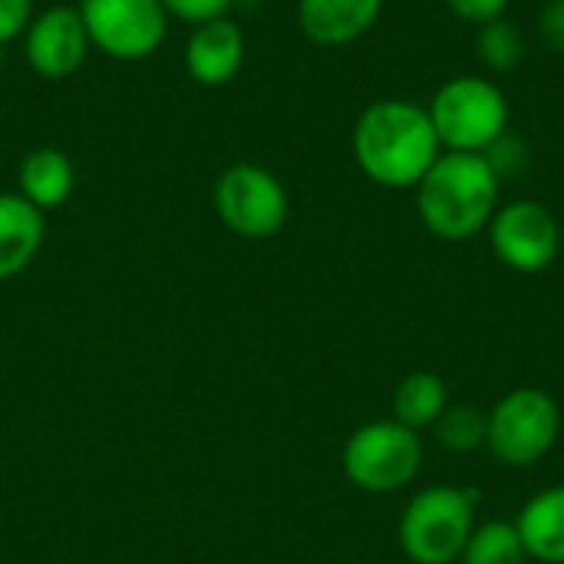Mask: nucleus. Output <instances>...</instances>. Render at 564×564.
I'll return each instance as SVG.
<instances>
[{
  "label": "nucleus",
  "instance_id": "nucleus-23",
  "mask_svg": "<svg viewBox=\"0 0 564 564\" xmlns=\"http://www.w3.org/2000/svg\"><path fill=\"white\" fill-rule=\"evenodd\" d=\"M443 3L449 7L453 17H459L466 23H476V26L506 17V7H509V0H443Z\"/></svg>",
  "mask_w": 564,
  "mask_h": 564
},
{
  "label": "nucleus",
  "instance_id": "nucleus-20",
  "mask_svg": "<svg viewBox=\"0 0 564 564\" xmlns=\"http://www.w3.org/2000/svg\"><path fill=\"white\" fill-rule=\"evenodd\" d=\"M482 155H486V162L492 165V172L499 175V182L509 178V175H519V172L529 165V145H525V139H519V135H512V132L499 135Z\"/></svg>",
  "mask_w": 564,
  "mask_h": 564
},
{
  "label": "nucleus",
  "instance_id": "nucleus-27",
  "mask_svg": "<svg viewBox=\"0 0 564 564\" xmlns=\"http://www.w3.org/2000/svg\"><path fill=\"white\" fill-rule=\"evenodd\" d=\"M562 3H564V0H562Z\"/></svg>",
  "mask_w": 564,
  "mask_h": 564
},
{
  "label": "nucleus",
  "instance_id": "nucleus-14",
  "mask_svg": "<svg viewBox=\"0 0 564 564\" xmlns=\"http://www.w3.org/2000/svg\"><path fill=\"white\" fill-rule=\"evenodd\" d=\"M76 188L73 159L56 145H40L20 159L17 169V192L40 212H56L69 202Z\"/></svg>",
  "mask_w": 564,
  "mask_h": 564
},
{
  "label": "nucleus",
  "instance_id": "nucleus-12",
  "mask_svg": "<svg viewBox=\"0 0 564 564\" xmlns=\"http://www.w3.org/2000/svg\"><path fill=\"white\" fill-rule=\"evenodd\" d=\"M383 13V0H297V23L317 46L360 40Z\"/></svg>",
  "mask_w": 564,
  "mask_h": 564
},
{
  "label": "nucleus",
  "instance_id": "nucleus-15",
  "mask_svg": "<svg viewBox=\"0 0 564 564\" xmlns=\"http://www.w3.org/2000/svg\"><path fill=\"white\" fill-rule=\"evenodd\" d=\"M525 555L542 564H564V486L535 492L516 516Z\"/></svg>",
  "mask_w": 564,
  "mask_h": 564
},
{
  "label": "nucleus",
  "instance_id": "nucleus-2",
  "mask_svg": "<svg viewBox=\"0 0 564 564\" xmlns=\"http://www.w3.org/2000/svg\"><path fill=\"white\" fill-rule=\"evenodd\" d=\"M499 175L479 152H443L416 185V212L440 241L482 235L499 208Z\"/></svg>",
  "mask_w": 564,
  "mask_h": 564
},
{
  "label": "nucleus",
  "instance_id": "nucleus-21",
  "mask_svg": "<svg viewBox=\"0 0 564 564\" xmlns=\"http://www.w3.org/2000/svg\"><path fill=\"white\" fill-rule=\"evenodd\" d=\"M165 7V13L172 20H185L192 26L228 17V10L235 7V0H159Z\"/></svg>",
  "mask_w": 564,
  "mask_h": 564
},
{
  "label": "nucleus",
  "instance_id": "nucleus-22",
  "mask_svg": "<svg viewBox=\"0 0 564 564\" xmlns=\"http://www.w3.org/2000/svg\"><path fill=\"white\" fill-rule=\"evenodd\" d=\"M33 17V0H0V46L23 40Z\"/></svg>",
  "mask_w": 564,
  "mask_h": 564
},
{
  "label": "nucleus",
  "instance_id": "nucleus-4",
  "mask_svg": "<svg viewBox=\"0 0 564 564\" xmlns=\"http://www.w3.org/2000/svg\"><path fill=\"white\" fill-rule=\"evenodd\" d=\"M443 152H486L509 132V99L489 76H453L426 106Z\"/></svg>",
  "mask_w": 564,
  "mask_h": 564
},
{
  "label": "nucleus",
  "instance_id": "nucleus-17",
  "mask_svg": "<svg viewBox=\"0 0 564 564\" xmlns=\"http://www.w3.org/2000/svg\"><path fill=\"white\" fill-rule=\"evenodd\" d=\"M525 545L519 539V529L516 522H506V519H492V522H482L473 529L459 564H525Z\"/></svg>",
  "mask_w": 564,
  "mask_h": 564
},
{
  "label": "nucleus",
  "instance_id": "nucleus-6",
  "mask_svg": "<svg viewBox=\"0 0 564 564\" xmlns=\"http://www.w3.org/2000/svg\"><path fill=\"white\" fill-rule=\"evenodd\" d=\"M562 436V406L539 387H519L489 410V453L512 469H529L552 453Z\"/></svg>",
  "mask_w": 564,
  "mask_h": 564
},
{
  "label": "nucleus",
  "instance_id": "nucleus-19",
  "mask_svg": "<svg viewBox=\"0 0 564 564\" xmlns=\"http://www.w3.org/2000/svg\"><path fill=\"white\" fill-rule=\"evenodd\" d=\"M476 56L492 73H512L525 59V36L506 17L489 20L476 26Z\"/></svg>",
  "mask_w": 564,
  "mask_h": 564
},
{
  "label": "nucleus",
  "instance_id": "nucleus-11",
  "mask_svg": "<svg viewBox=\"0 0 564 564\" xmlns=\"http://www.w3.org/2000/svg\"><path fill=\"white\" fill-rule=\"evenodd\" d=\"M245 30L231 17H218L192 26L185 43V69L198 86H228L245 66Z\"/></svg>",
  "mask_w": 564,
  "mask_h": 564
},
{
  "label": "nucleus",
  "instance_id": "nucleus-25",
  "mask_svg": "<svg viewBox=\"0 0 564 564\" xmlns=\"http://www.w3.org/2000/svg\"><path fill=\"white\" fill-rule=\"evenodd\" d=\"M562 245H564V221H562Z\"/></svg>",
  "mask_w": 564,
  "mask_h": 564
},
{
  "label": "nucleus",
  "instance_id": "nucleus-18",
  "mask_svg": "<svg viewBox=\"0 0 564 564\" xmlns=\"http://www.w3.org/2000/svg\"><path fill=\"white\" fill-rule=\"evenodd\" d=\"M436 440L443 449L449 453H476L486 446V433H489V413L473 406V403H449L443 410V416L433 426Z\"/></svg>",
  "mask_w": 564,
  "mask_h": 564
},
{
  "label": "nucleus",
  "instance_id": "nucleus-13",
  "mask_svg": "<svg viewBox=\"0 0 564 564\" xmlns=\"http://www.w3.org/2000/svg\"><path fill=\"white\" fill-rule=\"evenodd\" d=\"M43 212L20 192H0V281H10L30 268L43 248Z\"/></svg>",
  "mask_w": 564,
  "mask_h": 564
},
{
  "label": "nucleus",
  "instance_id": "nucleus-1",
  "mask_svg": "<svg viewBox=\"0 0 564 564\" xmlns=\"http://www.w3.org/2000/svg\"><path fill=\"white\" fill-rule=\"evenodd\" d=\"M350 145L360 172L383 188H416L443 155L426 106L410 99L370 102L354 126Z\"/></svg>",
  "mask_w": 564,
  "mask_h": 564
},
{
  "label": "nucleus",
  "instance_id": "nucleus-9",
  "mask_svg": "<svg viewBox=\"0 0 564 564\" xmlns=\"http://www.w3.org/2000/svg\"><path fill=\"white\" fill-rule=\"evenodd\" d=\"M489 245L496 258L519 274H542L562 254V221L535 198L499 205L489 221Z\"/></svg>",
  "mask_w": 564,
  "mask_h": 564
},
{
  "label": "nucleus",
  "instance_id": "nucleus-10",
  "mask_svg": "<svg viewBox=\"0 0 564 564\" xmlns=\"http://www.w3.org/2000/svg\"><path fill=\"white\" fill-rule=\"evenodd\" d=\"M93 43L86 33V23L79 17V7H46L43 13H36L23 33V53L26 63L36 76L43 79H66L73 76L86 56H89Z\"/></svg>",
  "mask_w": 564,
  "mask_h": 564
},
{
  "label": "nucleus",
  "instance_id": "nucleus-26",
  "mask_svg": "<svg viewBox=\"0 0 564 564\" xmlns=\"http://www.w3.org/2000/svg\"><path fill=\"white\" fill-rule=\"evenodd\" d=\"M350 564H360V562H350Z\"/></svg>",
  "mask_w": 564,
  "mask_h": 564
},
{
  "label": "nucleus",
  "instance_id": "nucleus-16",
  "mask_svg": "<svg viewBox=\"0 0 564 564\" xmlns=\"http://www.w3.org/2000/svg\"><path fill=\"white\" fill-rule=\"evenodd\" d=\"M446 406H449V390L443 377L430 370L406 373L400 387L393 390V420L410 426L413 433L433 430Z\"/></svg>",
  "mask_w": 564,
  "mask_h": 564
},
{
  "label": "nucleus",
  "instance_id": "nucleus-5",
  "mask_svg": "<svg viewBox=\"0 0 564 564\" xmlns=\"http://www.w3.org/2000/svg\"><path fill=\"white\" fill-rule=\"evenodd\" d=\"M344 476L370 496L406 489L423 469V440L397 420H373L344 443Z\"/></svg>",
  "mask_w": 564,
  "mask_h": 564
},
{
  "label": "nucleus",
  "instance_id": "nucleus-7",
  "mask_svg": "<svg viewBox=\"0 0 564 564\" xmlns=\"http://www.w3.org/2000/svg\"><path fill=\"white\" fill-rule=\"evenodd\" d=\"M212 198L221 225L251 241L274 238L291 215V198L284 182L271 169L254 162L228 165L218 175Z\"/></svg>",
  "mask_w": 564,
  "mask_h": 564
},
{
  "label": "nucleus",
  "instance_id": "nucleus-24",
  "mask_svg": "<svg viewBox=\"0 0 564 564\" xmlns=\"http://www.w3.org/2000/svg\"><path fill=\"white\" fill-rule=\"evenodd\" d=\"M539 36L552 53H564V3L562 0H545L539 13Z\"/></svg>",
  "mask_w": 564,
  "mask_h": 564
},
{
  "label": "nucleus",
  "instance_id": "nucleus-8",
  "mask_svg": "<svg viewBox=\"0 0 564 564\" xmlns=\"http://www.w3.org/2000/svg\"><path fill=\"white\" fill-rule=\"evenodd\" d=\"M93 50L119 59H149L169 36L172 17L159 0H79Z\"/></svg>",
  "mask_w": 564,
  "mask_h": 564
},
{
  "label": "nucleus",
  "instance_id": "nucleus-3",
  "mask_svg": "<svg viewBox=\"0 0 564 564\" xmlns=\"http://www.w3.org/2000/svg\"><path fill=\"white\" fill-rule=\"evenodd\" d=\"M473 489L430 486L416 492L400 516V549L416 564H456L476 529Z\"/></svg>",
  "mask_w": 564,
  "mask_h": 564
}]
</instances>
